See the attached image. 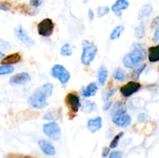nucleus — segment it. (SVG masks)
Wrapping results in <instances>:
<instances>
[{
	"label": "nucleus",
	"instance_id": "nucleus-9",
	"mask_svg": "<svg viewBox=\"0 0 159 158\" xmlns=\"http://www.w3.org/2000/svg\"><path fill=\"white\" fill-rule=\"evenodd\" d=\"M65 102L70 111L72 113L78 112L81 107L79 97L75 93H68L65 98Z\"/></svg>",
	"mask_w": 159,
	"mask_h": 158
},
{
	"label": "nucleus",
	"instance_id": "nucleus-33",
	"mask_svg": "<svg viewBox=\"0 0 159 158\" xmlns=\"http://www.w3.org/2000/svg\"><path fill=\"white\" fill-rule=\"evenodd\" d=\"M43 0H30V5L32 7L37 8L40 6H41L42 3H43Z\"/></svg>",
	"mask_w": 159,
	"mask_h": 158
},
{
	"label": "nucleus",
	"instance_id": "nucleus-8",
	"mask_svg": "<svg viewBox=\"0 0 159 158\" xmlns=\"http://www.w3.org/2000/svg\"><path fill=\"white\" fill-rule=\"evenodd\" d=\"M14 33H15L17 38H18L20 41L23 42L27 47H30V46H32L33 45H34V43H35L34 40L28 35L27 32L23 29V27L21 25H20V26H16V27L15 28Z\"/></svg>",
	"mask_w": 159,
	"mask_h": 158
},
{
	"label": "nucleus",
	"instance_id": "nucleus-4",
	"mask_svg": "<svg viewBox=\"0 0 159 158\" xmlns=\"http://www.w3.org/2000/svg\"><path fill=\"white\" fill-rule=\"evenodd\" d=\"M82 44V54L81 57L82 63L85 66H89L96 57L98 48L93 43L89 40H84Z\"/></svg>",
	"mask_w": 159,
	"mask_h": 158
},
{
	"label": "nucleus",
	"instance_id": "nucleus-16",
	"mask_svg": "<svg viewBox=\"0 0 159 158\" xmlns=\"http://www.w3.org/2000/svg\"><path fill=\"white\" fill-rule=\"evenodd\" d=\"M153 12V6L151 4H144L140 8L138 11V19L142 20L145 17H148Z\"/></svg>",
	"mask_w": 159,
	"mask_h": 158
},
{
	"label": "nucleus",
	"instance_id": "nucleus-2",
	"mask_svg": "<svg viewBox=\"0 0 159 158\" xmlns=\"http://www.w3.org/2000/svg\"><path fill=\"white\" fill-rule=\"evenodd\" d=\"M112 121L115 125L120 127H127L131 122V117L127 112V108L124 102L117 101L111 112Z\"/></svg>",
	"mask_w": 159,
	"mask_h": 158
},
{
	"label": "nucleus",
	"instance_id": "nucleus-35",
	"mask_svg": "<svg viewBox=\"0 0 159 158\" xmlns=\"http://www.w3.org/2000/svg\"><path fill=\"white\" fill-rule=\"evenodd\" d=\"M0 46H2L4 49H8V48L10 47V44L7 41H5L2 40H0Z\"/></svg>",
	"mask_w": 159,
	"mask_h": 158
},
{
	"label": "nucleus",
	"instance_id": "nucleus-10",
	"mask_svg": "<svg viewBox=\"0 0 159 158\" xmlns=\"http://www.w3.org/2000/svg\"><path fill=\"white\" fill-rule=\"evenodd\" d=\"M141 84L138 83L136 81H129L124 86L120 88V93L124 96V97L127 98L131 96L132 94L134 93L138 92L141 88Z\"/></svg>",
	"mask_w": 159,
	"mask_h": 158
},
{
	"label": "nucleus",
	"instance_id": "nucleus-1",
	"mask_svg": "<svg viewBox=\"0 0 159 158\" xmlns=\"http://www.w3.org/2000/svg\"><path fill=\"white\" fill-rule=\"evenodd\" d=\"M54 85L51 83H46L39 87L34 91V94L30 96L28 103L34 108H43L48 106L47 99L52 94Z\"/></svg>",
	"mask_w": 159,
	"mask_h": 158
},
{
	"label": "nucleus",
	"instance_id": "nucleus-25",
	"mask_svg": "<svg viewBox=\"0 0 159 158\" xmlns=\"http://www.w3.org/2000/svg\"><path fill=\"white\" fill-rule=\"evenodd\" d=\"M146 68V64H143L140 65L138 68H137L136 69L134 70V71L132 72L131 74V77L133 79H134V80H137V79H138L140 77V76H141V73L144 71V70Z\"/></svg>",
	"mask_w": 159,
	"mask_h": 158
},
{
	"label": "nucleus",
	"instance_id": "nucleus-20",
	"mask_svg": "<svg viewBox=\"0 0 159 158\" xmlns=\"http://www.w3.org/2000/svg\"><path fill=\"white\" fill-rule=\"evenodd\" d=\"M96 108V104L95 102H91V101H84L82 104H81V108L82 111L85 113H90L93 111Z\"/></svg>",
	"mask_w": 159,
	"mask_h": 158
},
{
	"label": "nucleus",
	"instance_id": "nucleus-23",
	"mask_svg": "<svg viewBox=\"0 0 159 158\" xmlns=\"http://www.w3.org/2000/svg\"><path fill=\"white\" fill-rule=\"evenodd\" d=\"M20 10L21 12L28 15H34L37 14V12L34 8H32V6H29L26 4H22L20 6Z\"/></svg>",
	"mask_w": 159,
	"mask_h": 158
},
{
	"label": "nucleus",
	"instance_id": "nucleus-40",
	"mask_svg": "<svg viewBox=\"0 0 159 158\" xmlns=\"http://www.w3.org/2000/svg\"><path fill=\"white\" fill-rule=\"evenodd\" d=\"M112 102H106V104L105 105H104V106H103V110L104 111H107V110H109L110 109V107L112 106Z\"/></svg>",
	"mask_w": 159,
	"mask_h": 158
},
{
	"label": "nucleus",
	"instance_id": "nucleus-26",
	"mask_svg": "<svg viewBox=\"0 0 159 158\" xmlns=\"http://www.w3.org/2000/svg\"><path fill=\"white\" fill-rule=\"evenodd\" d=\"M124 132H120V133H118L117 135H116V136H114V138L112 139L111 143H110V148L114 149V148H116V147H117L120 140V139L123 137V136H124Z\"/></svg>",
	"mask_w": 159,
	"mask_h": 158
},
{
	"label": "nucleus",
	"instance_id": "nucleus-34",
	"mask_svg": "<svg viewBox=\"0 0 159 158\" xmlns=\"http://www.w3.org/2000/svg\"><path fill=\"white\" fill-rule=\"evenodd\" d=\"M8 158H34L31 156H23V155H14L10 154L8 156Z\"/></svg>",
	"mask_w": 159,
	"mask_h": 158
},
{
	"label": "nucleus",
	"instance_id": "nucleus-41",
	"mask_svg": "<svg viewBox=\"0 0 159 158\" xmlns=\"http://www.w3.org/2000/svg\"><path fill=\"white\" fill-rule=\"evenodd\" d=\"M88 15H89V18L90 21H93V19H94V12H93V11L91 9H89Z\"/></svg>",
	"mask_w": 159,
	"mask_h": 158
},
{
	"label": "nucleus",
	"instance_id": "nucleus-39",
	"mask_svg": "<svg viewBox=\"0 0 159 158\" xmlns=\"http://www.w3.org/2000/svg\"><path fill=\"white\" fill-rule=\"evenodd\" d=\"M138 120L140 122H144V121L146 120L147 119V115L144 114V113H141V114L138 115Z\"/></svg>",
	"mask_w": 159,
	"mask_h": 158
},
{
	"label": "nucleus",
	"instance_id": "nucleus-18",
	"mask_svg": "<svg viewBox=\"0 0 159 158\" xmlns=\"http://www.w3.org/2000/svg\"><path fill=\"white\" fill-rule=\"evenodd\" d=\"M148 60L150 62L155 63L159 60V44L155 46H151L148 49Z\"/></svg>",
	"mask_w": 159,
	"mask_h": 158
},
{
	"label": "nucleus",
	"instance_id": "nucleus-3",
	"mask_svg": "<svg viewBox=\"0 0 159 158\" xmlns=\"http://www.w3.org/2000/svg\"><path fill=\"white\" fill-rule=\"evenodd\" d=\"M146 57L147 52L144 48L136 45V47L124 56L123 58V64L127 68H134L141 64L142 61L145 60Z\"/></svg>",
	"mask_w": 159,
	"mask_h": 158
},
{
	"label": "nucleus",
	"instance_id": "nucleus-37",
	"mask_svg": "<svg viewBox=\"0 0 159 158\" xmlns=\"http://www.w3.org/2000/svg\"><path fill=\"white\" fill-rule=\"evenodd\" d=\"M154 42H158L159 41V26L155 29V33H154Z\"/></svg>",
	"mask_w": 159,
	"mask_h": 158
},
{
	"label": "nucleus",
	"instance_id": "nucleus-36",
	"mask_svg": "<svg viewBox=\"0 0 159 158\" xmlns=\"http://www.w3.org/2000/svg\"><path fill=\"white\" fill-rule=\"evenodd\" d=\"M158 25H159V15L158 16L155 17V19H153V20L152 22V24H151V26H152V28H153L155 26H158Z\"/></svg>",
	"mask_w": 159,
	"mask_h": 158
},
{
	"label": "nucleus",
	"instance_id": "nucleus-30",
	"mask_svg": "<svg viewBox=\"0 0 159 158\" xmlns=\"http://www.w3.org/2000/svg\"><path fill=\"white\" fill-rule=\"evenodd\" d=\"M12 8V5L10 2L7 1L0 2V10L2 11H9Z\"/></svg>",
	"mask_w": 159,
	"mask_h": 158
},
{
	"label": "nucleus",
	"instance_id": "nucleus-11",
	"mask_svg": "<svg viewBox=\"0 0 159 158\" xmlns=\"http://www.w3.org/2000/svg\"><path fill=\"white\" fill-rule=\"evenodd\" d=\"M31 81V77L28 73L21 72L12 76L9 79V84L11 85H22L28 83Z\"/></svg>",
	"mask_w": 159,
	"mask_h": 158
},
{
	"label": "nucleus",
	"instance_id": "nucleus-27",
	"mask_svg": "<svg viewBox=\"0 0 159 158\" xmlns=\"http://www.w3.org/2000/svg\"><path fill=\"white\" fill-rule=\"evenodd\" d=\"M14 71V68L11 65H2L0 66V76L11 74Z\"/></svg>",
	"mask_w": 159,
	"mask_h": 158
},
{
	"label": "nucleus",
	"instance_id": "nucleus-7",
	"mask_svg": "<svg viewBox=\"0 0 159 158\" xmlns=\"http://www.w3.org/2000/svg\"><path fill=\"white\" fill-rule=\"evenodd\" d=\"M54 23L49 18L41 20L37 25V31L40 36L44 37H51L54 33Z\"/></svg>",
	"mask_w": 159,
	"mask_h": 158
},
{
	"label": "nucleus",
	"instance_id": "nucleus-15",
	"mask_svg": "<svg viewBox=\"0 0 159 158\" xmlns=\"http://www.w3.org/2000/svg\"><path fill=\"white\" fill-rule=\"evenodd\" d=\"M21 60L22 57L20 53H14L5 57L1 61V64L3 65H12L21 61Z\"/></svg>",
	"mask_w": 159,
	"mask_h": 158
},
{
	"label": "nucleus",
	"instance_id": "nucleus-32",
	"mask_svg": "<svg viewBox=\"0 0 159 158\" xmlns=\"http://www.w3.org/2000/svg\"><path fill=\"white\" fill-rule=\"evenodd\" d=\"M123 153L121 151H113L110 153L109 158H123Z\"/></svg>",
	"mask_w": 159,
	"mask_h": 158
},
{
	"label": "nucleus",
	"instance_id": "nucleus-22",
	"mask_svg": "<svg viewBox=\"0 0 159 158\" xmlns=\"http://www.w3.org/2000/svg\"><path fill=\"white\" fill-rule=\"evenodd\" d=\"M113 77L118 81H124L127 78V74L121 68H117L113 73Z\"/></svg>",
	"mask_w": 159,
	"mask_h": 158
},
{
	"label": "nucleus",
	"instance_id": "nucleus-42",
	"mask_svg": "<svg viewBox=\"0 0 159 158\" xmlns=\"http://www.w3.org/2000/svg\"><path fill=\"white\" fill-rule=\"evenodd\" d=\"M4 56H5V54H3L1 50H0V60H1V59H2L3 57H4Z\"/></svg>",
	"mask_w": 159,
	"mask_h": 158
},
{
	"label": "nucleus",
	"instance_id": "nucleus-19",
	"mask_svg": "<svg viewBox=\"0 0 159 158\" xmlns=\"http://www.w3.org/2000/svg\"><path fill=\"white\" fill-rule=\"evenodd\" d=\"M107 77H108V70L106 67L101 66L98 70V81L99 85L102 86L105 85Z\"/></svg>",
	"mask_w": 159,
	"mask_h": 158
},
{
	"label": "nucleus",
	"instance_id": "nucleus-43",
	"mask_svg": "<svg viewBox=\"0 0 159 158\" xmlns=\"http://www.w3.org/2000/svg\"><path fill=\"white\" fill-rule=\"evenodd\" d=\"M82 1H83L84 3H86V2H88L89 0H82Z\"/></svg>",
	"mask_w": 159,
	"mask_h": 158
},
{
	"label": "nucleus",
	"instance_id": "nucleus-29",
	"mask_svg": "<svg viewBox=\"0 0 159 158\" xmlns=\"http://www.w3.org/2000/svg\"><path fill=\"white\" fill-rule=\"evenodd\" d=\"M96 11H97L98 17L101 18V17L107 15L110 12V8L108 6H99L97 8Z\"/></svg>",
	"mask_w": 159,
	"mask_h": 158
},
{
	"label": "nucleus",
	"instance_id": "nucleus-38",
	"mask_svg": "<svg viewBox=\"0 0 159 158\" xmlns=\"http://www.w3.org/2000/svg\"><path fill=\"white\" fill-rule=\"evenodd\" d=\"M110 147H105V148L103 149L102 153V157H107V156H108L109 153H110Z\"/></svg>",
	"mask_w": 159,
	"mask_h": 158
},
{
	"label": "nucleus",
	"instance_id": "nucleus-6",
	"mask_svg": "<svg viewBox=\"0 0 159 158\" xmlns=\"http://www.w3.org/2000/svg\"><path fill=\"white\" fill-rule=\"evenodd\" d=\"M43 133L53 140H58L61 135L60 126L56 122H51L43 125Z\"/></svg>",
	"mask_w": 159,
	"mask_h": 158
},
{
	"label": "nucleus",
	"instance_id": "nucleus-21",
	"mask_svg": "<svg viewBox=\"0 0 159 158\" xmlns=\"http://www.w3.org/2000/svg\"><path fill=\"white\" fill-rule=\"evenodd\" d=\"M124 31V26L122 25H119V26H116V27L113 29V30L112 31V33H110V39L111 40H117L120 38V35L122 34V33Z\"/></svg>",
	"mask_w": 159,
	"mask_h": 158
},
{
	"label": "nucleus",
	"instance_id": "nucleus-14",
	"mask_svg": "<svg viewBox=\"0 0 159 158\" xmlns=\"http://www.w3.org/2000/svg\"><path fill=\"white\" fill-rule=\"evenodd\" d=\"M39 147H40V150L47 155H51V156H53V155L55 154V148H54V146L49 143L48 141L45 140V139H40L38 142Z\"/></svg>",
	"mask_w": 159,
	"mask_h": 158
},
{
	"label": "nucleus",
	"instance_id": "nucleus-13",
	"mask_svg": "<svg viewBox=\"0 0 159 158\" xmlns=\"http://www.w3.org/2000/svg\"><path fill=\"white\" fill-rule=\"evenodd\" d=\"M102 118L99 116L94 119H91L87 122V128L92 133H94L102 128Z\"/></svg>",
	"mask_w": 159,
	"mask_h": 158
},
{
	"label": "nucleus",
	"instance_id": "nucleus-5",
	"mask_svg": "<svg viewBox=\"0 0 159 158\" xmlns=\"http://www.w3.org/2000/svg\"><path fill=\"white\" fill-rule=\"evenodd\" d=\"M51 74L53 77L58 79L63 85L66 84L70 79L69 71L61 64L54 65L51 70Z\"/></svg>",
	"mask_w": 159,
	"mask_h": 158
},
{
	"label": "nucleus",
	"instance_id": "nucleus-24",
	"mask_svg": "<svg viewBox=\"0 0 159 158\" xmlns=\"http://www.w3.org/2000/svg\"><path fill=\"white\" fill-rule=\"evenodd\" d=\"M61 55L65 56V57H70L72 55L73 50L71 45L69 43H65L61 46L60 50Z\"/></svg>",
	"mask_w": 159,
	"mask_h": 158
},
{
	"label": "nucleus",
	"instance_id": "nucleus-12",
	"mask_svg": "<svg viewBox=\"0 0 159 158\" xmlns=\"http://www.w3.org/2000/svg\"><path fill=\"white\" fill-rule=\"evenodd\" d=\"M130 6V3L127 0H116L114 4L112 6L111 9L113 13L121 19L122 17V10H125Z\"/></svg>",
	"mask_w": 159,
	"mask_h": 158
},
{
	"label": "nucleus",
	"instance_id": "nucleus-31",
	"mask_svg": "<svg viewBox=\"0 0 159 158\" xmlns=\"http://www.w3.org/2000/svg\"><path fill=\"white\" fill-rule=\"evenodd\" d=\"M56 116L57 115L54 112H49L43 116V119H45V120H52V119H57Z\"/></svg>",
	"mask_w": 159,
	"mask_h": 158
},
{
	"label": "nucleus",
	"instance_id": "nucleus-17",
	"mask_svg": "<svg viewBox=\"0 0 159 158\" xmlns=\"http://www.w3.org/2000/svg\"><path fill=\"white\" fill-rule=\"evenodd\" d=\"M98 90V86L95 82H91L82 90V95L85 98L94 96L96 94Z\"/></svg>",
	"mask_w": 159,
	"mask_h": 158
},
{
	"label": "nucleus",
	"instance_id": "nucleus-28",
	"mask_svg": "<svg viewBox=\"0 0 159 158\" xmlns=\"http://www.w3.org/2000/svg\"><path fill=\"white\" fill-rule=\"evenodd\" d=\"M144 33H145V26L144 24H141L135 28V36L138 38L141 39L144 37Z\"/></svg>",
	"mask_w": 159,
	"mask_h": 158
}]
</instances>
